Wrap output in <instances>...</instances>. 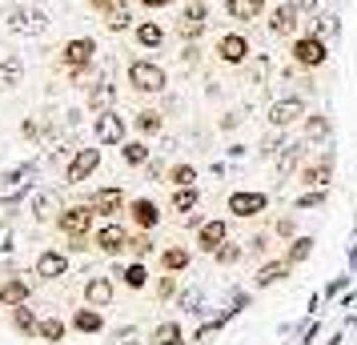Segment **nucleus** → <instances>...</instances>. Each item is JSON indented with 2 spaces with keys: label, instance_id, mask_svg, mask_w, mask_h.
Here are the masks:
<instances>
[{
  "label": "nucleus",
  "instance_id": "obj_47",
  "mask_svg": "<svg viewBox=\"0 0 357 345\" xmlns=\"http://www.w3.org/2000/svg\"><path fill=\"white\" fill-rule=\"evenodd\" d=\"M245 245H249V253H265V249H269V237H249V241H245Z\"/></svg>",
  "mask_w": 357,
  "mask_h": 345
},
{
  "label": "nucleus",
  "instance_id": "obj_42",
  "mask_svg": "<svg viewBox=\"0 0 357 345\" xmlns=\"http://www.w3.org/2000/svg\"><path fill=\"white\" fill-rule=\"evenodd\" d=\"M213 257H217V261H221V265H233V261H237V257H241V245H229V241H225V245L217 249Z\"/></svg>",
  "mask_w": 357,
  "mask_h": 345
},
{
  "label": "nucleus",
  "instance_id": "obj_30",
  "mask_svg": "<svg viewBox=\"0 0 357 345\" xmlns=\"http://www.w3.org/2000/svg\"><path fill=\"white\" fill-rule=\"evenodd\" d=\"M121 157H125V164H132V169H141V164H149V145H145V141H125V148H121Z\"/></svg>",
  "mask_w": 357,
  "mask_h": 345
},
{
  "label": "nucleus",
  "instance_id": "obj_38",
  "mask_svg": "<svg viewBox=\"0 0 357 345\" xmlns=\"http://www.w3.org/2000/svg\"><path fill=\"white\" fill-rule=\"evenodd\" d=\"M40 337H45V342H61V337H65V321H61V317H45V321H40Z\"/></svg>",
  "mask_w": 357,
  "mask_h": 345
},
{
  "label": "nucleus",
  "instance_id": "obj_15",
  "mask_svg": "<svg viewBox=\"0 0 357 345\" xmlns=\"http://www.w3.org/2000/svg\"><path fill=\"white\" fill-rule=\"evenodd\" d=\"M129 217H132V225H137L141 233H149V229H157V225H161V213H157V205H153L149 197H137V201H132V205H129Z\"/></svg>",
  "mask_w": 357,
  "mask_h": 345
},
{
  "label": "nucleus",
  "instance_id": "obj_20",
  "mask_svg": "<svg viewBox=\"0 0 357 345\" xmlns=\"http://www.w3.org/2000/svg\"><path fill=\"white\" fill-rule=\"evenodd\" d=\"M24 177H29V169H13V173H0V201H17L29 185H24Z\"/></svg>",
  "mask_w": 357,
  "mask_h": 345
},
{
  "label": "nucleus",
  "instance_id": "obj_43",
  "mask_svg": "<svg viewBox=\"0 0 357 345\" xmlns=\"http://www.w3.org/2000/svg\"><path fill=\"white\" fill-rule=\"evenodd\" d=\"M289 8H297V13H305V17H317V0H285Z\"/></svg>",
  "mask_w": 357,
  "mask_h": 345
},
{
  "label": "nucleus",
  "instance_id": "obj_22",
  "mask_svg": "<svg viewBox=\"0 0 357 345\" xmlns=\"http://www.w3.org/2000/svg\"><path fill=\"white\" fill-rule=\"evenodd\" d=\"M20 77H24V61H20L17 52H8V56L0 61V89H17Z\"/></svg>",
  "mask_w": 357,
  "mask_h": 345
},
{
  "label": "nucleus",
  "instance_id": "obj_10",
  "mask_svg": "<svg viewBox=\"0 0 357 345\" xmlns=\"http://www.w3.org/2000/svg\"><path fill=\"white\" fill-rule=\"evenodd\" d=\"M305 116V100L301 97H285V100H273V109H269V125L273 129H289Z\"/></svg>",
  "mask_w": 357,
  "mask_h": 345
},
{
  "label": "nucleus",
  "instance_id": "obj_40",
  "mask_svg": "<svg viewBox=\"0 0 357 345\" xmlns=\"http://www.w3.org/2000/svg\"><path fill=\"white\" fill-rule=\"evenodd\" d=\"M132 253V257H149V253H153V241H149L145 233H137V237H132L129 233V245H125Z\"/></svg>",
  "mask_w": 357,
  "mask_h": 345
},
{
  "label": "nucleus",
  "instance_id": "obj_45",
  "mask_svg": "<svg viewBox=\"0 0 357 345\" xmlns=\"http://www.w3.org/2000/svg\"><path fill=\"white\" fill-rule=\"evenodd\" d=\"M197 56H201L197 40H185V49H181V61H185V65H197Z\"/></svg>",
  "mask_w": 357,
  "mask_h": 345
},
{
  "label": "nucleus",
  "instance_id": "obj_16",
  "mask_svg": "<svg viewBox=\"0 0 357 345\" xmlns=\"http://www.w3.org/2000/svg\"><path fill=\"white\" fill-rule=\"evenodd\" d=\"M301 181H305L309 189H325V185L333 181V157L325 153L321 161H309L305 169H301Z\"/></svg>",
  "mask_w": 357,
  "mask_h": 345
},
{
  "label": "nucleus",
  "instance_id": "obj_23",
  "mask_svg": "<svg viewBox=\"0 0 357 345\" xmlns=\"http://www.w3.org/2000/svg\"><path fill=\"white\" fill-rule=\"evenodd\" d=\"M289 269H293V261H289V257H277V261L261 265V273H257V285H261V289H265V285H277L281 277H289Z\"/></svg>",
  "mask_w": 357,
  "mask_h": 345
},
{
  "label": "nucleus",
  "instance_id": "obj_35",
  "mask_svg": "<svg viewBox=\"0 0 357 345\" xmlns=\"http://www.w3.org/2000/svg\"><path fill=\"white\" fill-rule=\"evenodd\" d=\"M153 342H157V345H177L181 342V325H177V321H165V325H157Z\"/></svg>",
  "mask_w": 357,
  "mask_h": 345
},
{
  "label": "nucleus",
  "instance_id": "obj_51",
  "mask_svg": "<svg viewBox=\"0 0 357 345\" xmlns=\"http://www.w3.org/2000/svg\"><path fill=\"white\" fill-rule=\"evenodd\" d=\"M68 249H89V237H68Z\"/></svg>",
  "mask_w": 357,
  "mask_h": 345
},
{
  "label": "nucleus",
  "instance_id": "obj_28",
  "mask_svg": "<svg viewBox=\"0 0 357 345\" xmlns=\"http://www.w3.org/2000/svg\"><path fill=\"white\" fill-rule=\"evenodd\" d=\"M105 24H109V33H125V29L132 24V13H129V4H121V0H116L113 8L105 13Z\"/></svg>",
  "mask_w": 357,
  "mask_h": 345
},
{
  "label": "nucleus",
  "instance_id": "obj_34",
  "mask_svg": "<svg viewBox=\"0 0 357 345\" xmlns=\"http://www.w3.org/2000/svg\"><path fill=\"white\" fill-rule=\"evenodd\" d=\"M305 137H309V141H321V137H329V121H325L321 113L305 116Z\"/></svg>",
  "mask_w": 357,
  "mask_h": 345
},
{
  "label": "nucleus",
  "instance_id": "obj_36",
  "mask_svg": "<svg viewBox=\"0 0 357 345\" xmlns=\"http://www.w3.org/2000/svg\"><path fill=\"white\" fill-rule=\"evenodd\" d=\"M165 177H169V185H193L197 181V169H193V164H173Z\"/></svg>",
  "mask_w": 357,
  "mask_h": 345
},
{
  "label": "nucleus",
  "instance_id": "obj_25",
  "mask_svg": "<svg viewBox=\"0 0 357 345\" xmlns=\"http://www.w3.org/2000/svg\"><path fill=\"white\" fill-rule=\"evenodd\" d=\"M197 201H201V193H197L193 185H177L169 205H173V213H185V217H189V213L197 209Z\"/></svg>",
  "mask_w": 357,
  "mask_h": 345
},
{
  "label": "nucleus",
  "instance_id": "obj_21",
  "mask_svg": "<svg viewBox=\"0 0 357 345\" xmlns=\"http://www.w3.org/2000/svg\"><path fill=\"white\" fill-rule=\"evenodd\" d=\"M113 100H116V84H109V81L93 84V93H89V109H93V116L105 113V109H113Z\"/></svg>",
  "mask_w": 357,
  "mask_h": 345
},
{
  "label": "nucleus",
  "instance_id": "obj_37",
  "mask_svg": "<svg viewBox=\"0 0 357 345\" xmlns=\"http://www.w3.org/2000/svg\"><path fill=\"white\" fill-rule=\"evenodd\" d=\"M309 253H313V237H293V245H289V253H285V257L297 265V261H305Z\"/></svg>",
  "mask_w": 357,
  "mask_h": 345
},
{
  "label": "nucleus",
  "instance_id": "obj_39",
  "mask_svg": "<svg viewBox=\"0 0 357 345\" xmlns=\"http://www.w3.org/2000/svg\"><path fill=\"white\" fill-rule=\"evenodd\" d=\"M181 40H201L205 36V20H177Z\"/></svg>",
  "mask_w": 357,
  "mask_h": 345
},
{
  "label": "nucleus",
  "instance_id": "obj_32",
  "mask_svg": "<svg viewBox=\"0 0 357 345\" xmlns=\"http://www.w3.org/2000/svg\"><path fill=\"white\" fill-rule=\"evenodd\" d=\"M116 277H125V285L129 289H145V281H149V269L141 261H132L129 269H116Z\"/></svg>",
  "mask_w": 357,
  "mask_h": 345
},
{
  "label": "nucleus",
  "instance_id": "obj_48",
  "mask_svg": "<svg viewBox=\"0 0 357 345\" xmlns=\"http://www.w3.org/2000/svg\"><path fill=\"white\" fill-rule=\"evenodd\" d=\"M321 201H325V193L317 189V193H305V197L297 201V205H301V209H313V205H321Z\"/></svg>",
  "mask_w": 357,
  "mask_h": 345
},
{
  "label": "nucleus",
  "instance_id": "obj_9",
  "mask_svg": "<svg viewBox=\"0 0 357 345\" xmlns=\"http://www.w3.org/2000/svg\"><path fill=\"white\" fill-rule=\"evenodd\" d=\"M225 209L233 217H241V221H253V217H261L269 209V197H265V193H233Z\"/></svg>",
  "mask_w": 357,
  "mask_h": 345
},
{
  "label": "nucleus",
  "instance_id": "obj_19",
  "mask_svg": "<svg viewBox=\"0 0 357 345\" xmlns=\"http://www.w3.org/2000/svg\"><path fill=\"white\" fill-rule=\"evenodd\" d=\"M0 305H4V309L29 305V281H20V277L4 281V285H0Z\"/></svg>",
  "mask_w": 357,
  "mask_h": 345
},
{
  "label": "nucleus",
  "instance_id": "obj_2",
  "mask_svg": "<svg viewBox=\"0 0 357 345\" xmlns=\"http://www.w3.org/2000/svg\"><path fill=\"white\" fill-rule=\"evenodd\" d=\"M293 61L301 68H321L325 61H329V45H325V36L317 33H305L293 40Z\"/></svg>",
  "mask_w": 357,
  "mask_h": 345
},
{
  "label": "nucleus",
  "instance_id": "obj_14",
  "mask_svg": "<svg viewBox=\"0 0 357 345\" xmlns=\"http://www.w3.org/2000/svg\"><path fill=\"white\" fill-rule=\"evenodd\" d=\"M229 241V225L217 217V221H205L201 229H197V245L205 249V253H217V249Z\"/></svg>",
  "mask_w": 357,
  "mask_h": 345
},
{
  "label": "nucleus",
  "instance_id": "obj_26",
  "mask_svg": "<svg viewBox=\"0 0 357 345\" xmlns=\"http://www.w3.org/2000/svg\"><path fill=\"white\" fill-rule=\"evenodd\" d=\"M161 269L165 273H185V269H189V249L185 245H169L161 253Z\"/></svg>",
  "mask_w": 357,
  "mask_h": 345
},
{
  "label": "nucleus",
  "instance_id": "obj_6",
  "mask_svg": "<svg viewBox=\"0 0 357 345\" xmlns=\"http://www.w3.org/2000/svg\"><path fill=\"white\" fill-rule=\"evenodd\" d=\"M100 169V148H77V157L65 169V185H81Z\"/></svg>",
  "mask_w": 357,
  "mask_h": 345
},
{
  "label": "nucleus",
  "instance_id": "obj_5",
  "mask_svg": "<svg viewBox=\"0 0 357 345\" xmlns=\"http://www.w3.org/2000/svg\"><path fill=\"white\" fill-rule=\"evenodd\" d=\"M93 132H97L100 145H125V116L116 109H105V113L93 116Z\"/></svg>",
  "mask_w": 357,
  "mask_h": 345
},
{
  "label": "nucleus",
  "instance_id": "obj_7",
  "mask_svg": "<svg viewBox=\"0 0 357 345\" xmlns=\"http://www.w3.org/2000/svg\"><path fill=\"white\" fill-rule=\"evenodd\" d=\"M217 56H221V65H233V68H241L249 56H253V45L245 40L241 33H225L221 40H217Z\"/></svg>",
  "mask_w": 357,
  "mask_h": 345
},
{
  "label": "nucleus",
  "instance_id": "obj_49",
  "mask_svg": "<svg viewBox=\"0 0 357 345\" xmlns=\"http://www.w3.org/2000/svg\"><path fill=\"white\" fill-rule=\"evenodd\" d=\"M113 4H116V0H89V8H93V13H100V17H105Z\"/></svg>",
  "mask_w": 357,
  "mask_h": 345
},
{
  "label": "nucleus",
  "instance_id": "obj_29",
  "mask_svg": "<svg viewBox=\"0 0 357 345\" xmlns=\"http://www.w3.org/2000/svg\"><path fill=\"white\" fill-rule=\"evenodd\" d=\"M245 68H249V84H265L269 81V56H265V52H253V56L245 61Z\"/></svg>",
  "mask_w": 357,
  "mask_h": 345
},
{
  "label": "nucleus",
  "instance_id": "obj_3",
  "mask_svg": "<svg viewBox=\"0 0 357 345\" xmlns=\"http://www.w3.org/2000/svg\"><path fill=\"white\" fill-rule=\"evenodd\" d=\"M93 205L89 201H81V205H68V209H61V217H56V229L65 233V237H89L93 233Z\"/></svg>",
  "mask_w": 357,
  "mask_h": 345
},
{
  "label": "nucleus",
  "instance_id": "obj_33",
  "mask_svg": "<svg viewBox=\"0 0 357 345\" xmlns=\"http://www.w3.org/2000/svg\"><path fill=\"white\" fill-rule=\"evenodd\" d=\"M77 329H81V333H100V329H105V317L89 305V309L77 313Z\"/></svg>",
  "mask_w": 357,
  "mask_h": 345
},
{
  "label": "nucleus",
  "instance_id": "obj_41",
  "mask_svg": "<svg viewBox=\"0 0 357 345\" xmlns=\"http://www.w3.org/2000/svg\"><path fill=\"white\" fill-rule=\"evenodd\" d=\"M205 17H209L205 0H189V4H185V13H181V20H205ZM205 24H209V20H205Z\"/></svg>",
  "mask_w": 357,
  "mask_h": 345
},
{
  "label": "nucleus",
  "instance_id": "obj_46",
  "mask_svg": "<svg viewBox=\"0 0 357 345\" xmlns=\"http://www.w3.org/2000/svg\"><path fill=\"white\" fill-rule=\"evenodd\" d=\"M277 233H281V237H293V233H297V221H293V217H281V221H277Z\"/></svg>",
  "mask_w": 357,
  "mask_h": 345
},
{
  "label": "nucleus",
  "instance_id": "obj_52",
  "mask_svg": "<svg viewBox=\"0 0 357 345\" xmlns=\"http://www.w3.org/2000/svg\"><path fill=\"white\" fill-rule=\"evenodd\" d=\"M141 4H145V8H169L173 0H141Z\"/></svg>",
  "mask_w": 357,
  "mask_h": 345
},
{
  "label": "nucleus",
  "instance_id": "obj_1",
  "mask_svg": "<svg viewBox=\"0 0 357 345\" xmlns=\"http://www.w3.org/2000/svg\"><path fill=\"white\" fill-rule=\"evenodd\" d=\"M129 84H132V93H145V97H153V93H165L169 72H165L157 61H132V65H129Z\"/></svg>",
  "mask_w": 357,
  "mask_h": 345
},
{
  "label": "nucleus",
  "instance_id": "obj_31",
  "mask_svg": "<svg viewBox=\"0 0 357 345\" xmlns=\"http://www.w3.org/2000/svg\"><path fill=\"white\" fill-rule=\"evenodd\" d=\"M13 325H17L20 333H29V337H33V333H40V321L33 317V309H29V305H17V309H13Z\"/></svg>",
  "mask_w": 357,
  "mask_h": 345
},
{
  "label": "nucleus",
  "instance_id": "obj_11",
  "mask_svg": "<svg viewBox=\"0 0 357 345\" xmlns=\"http://www.w3.org/2000/svg\"><path fill=\"white\" fill-rule=\"evenodd\" d=\"M93 245H97L100 253H121V249L129 245V229L116 225V221H105V225L93 233Z\"/></svg>",
  "mask_w": 357,
  "mask_h": 345
},
{
  "label": "nucleus",
  "instance_id": "obj_50",
  "mask_svg": "<svg viewBox=\"0 0 357 345\" xmlns=\"http://www.w3.org/2000/svg\"><path fill=\"white\" fill-rule=\"evenodd\" d=\"M173 289H177V281H173V277H161V285H157V293H161V297H173Z\"/></svg>",
  "mask_w": 357,
  "mask_h": 345
},
{
  "label": "nucleus",
  "instance_id": "obj_8",
  "mask_svg": "<svg viewBox=\"0 0 357 345\" xmlns=\"http://www.w3.org/2000/svg\"><path fill=\"white\" fill-rule=\"evenodd\" d=\"M89 205H93V213H97V217H113V213L125 209V189H121V185L93 189V193H89Z\"/></svg>",
  "mask_w": 357,
  "mask_h": 345
},
{
  "label": "nucleus",
  "instance_id": "obj_18",
  "mask_svg": "<svg viewBox=\"0 0 357 345\" xmlns=\"http://www.w3.org/2000/svg\"><path fill=\"white\" fill-rule=\"evenodd\" d=\"M84 301H89L93 309H105V305L113 301V281L109 277H89L84 281Z\"/></svg>",
  "mask_w": 357,
  "mask_h": 345
},
{
  "label": "nucleus",
  "instance_id": "obj_17",
  "mask_svg": "<svg viewBox=\"0 0 357 345\" xmlns=\"http://www.w3.org/2000/svg\"><path fill=\"white\" fill-rule=\"evenodd\" d=\"M225 13L233 20H261L265 13H269V0H225Z\"/></svg>",
  "mask_w": 357,
  "mask_h": 345
},
{
  "label": "nucleus",
  "instance_id": "obj_44",
  "mask_svg": "<svg viewBox=\"0 0 357 345\" xmlns=\"http://www.w3.org/2000/svg\"><path fill=\"white\" fill-rule=\"evenodd\" d=\"M36 217H40V221H49V217H52V197H49V193H40V197H36Z\"/></svg>",
  "mask_w": 357,
  "mask_h": 345
},
{
  "label": "nucleus",
  "instance_id": "obj_13",
  "mask_svg": "<svg viewBox=\"0 0 357 345\" xmlns=\"http://www.w3.org/2000/svg\"><path fill=\"white\" fill-rule=\"evenodd\" d=\"M65 273H68V257L61 249H45V253L36 257V277L56 281V277H65Z\"/></svg>",
  "mask_w": 357,
  "mask_h": 345
},
{
  "label": "nucleus",
  "instance_id": "obj_24",
  "mask_svg": "<svg viewBox=\"0 0 357 345\" xmlns=\"http://www.w3.org/2000/svg\"><path fill=\"white\" fill-rule=\"evenodd\" d=\"M137 45H141V49H161L165 29L157 24V20H141V24H137Z\"/></svg>",
  "mask_w": 357,
  "mask_h": 345
},
{
  "label": "nucleus",
  "instance_id": "obj_12",
  "mask_svg": "<svg viewBox=\"0 0 357 345\" xmlns=\"http://www.w3.org/2000/svg\"><path fill=\"white\" fill-rule=\"evenodd\" d=\"M265 17H269V33H273V36H293V33H297V17H301V13L289 8V4L281 0V4H273V8L265 13Z\"/></svg>",
  "mask_w": 357,
  "mask_h": 345
},
{
  "label": "nucleus",
  "instance_id": "obj_27",
  "mask_svg": "<svg viewBox=\"0 0 357 345\" xmlns=\"http://www.w3.org/2000/svg\"><path fill=\"white\" fill-rule=\"evenodd\" d=\"M132 125H137V132H141V137H153V132H161L165 116L157 113V109H141V113L132 116Z\"/></svg>",
  "mask_w": 357,
  "mask_h": 345
},
{
  "label": "nucleus",
  "instance_id": "obj_4",
  "mask_svg": "<svg viewBox=\"0 0 357 345\" xmlns=\"http://www.w3.org/2000/svg\"><path fill=\"white\" fill-rule=\"evenodd\" d=\"M93 61H97V40L93 36H73L65 49H61L65 72H73V68H93Z\"/></svg>",
  "mask_w": 357,
  "mask_h": 345
}]
</instances>
